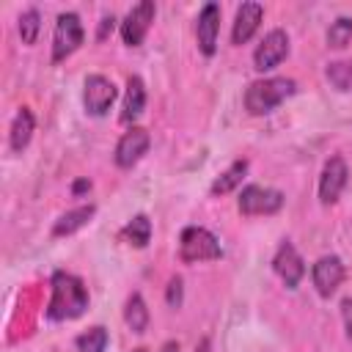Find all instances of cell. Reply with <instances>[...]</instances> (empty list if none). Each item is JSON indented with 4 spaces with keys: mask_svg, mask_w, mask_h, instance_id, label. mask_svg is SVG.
Masks as SVG:
<instances>
[{
    "mask_svg": "<svg viewBox=\"0 0 352 352\" xmlns=\"http://www.w3.org/2000/svg\"><path fill=\"white\" fill-rule=\"evenodd\" d=\"M52 294H50V305H47V316L55 322L63 319H77L85 308H88V292L82 286V280L72 272H52Z\"/></svg>",
    "mask_w": 352,
    "mask_h": 352,
    "instance_id": "obj_1",
    "label": "cell"
},
{
    "mask_svg": "<svg viewBox=\"0 0 352 352\" xmlns=\"http://www.w3.org/2000/svg\"><path fill=\"white\" fill-rule=\"evenodd\" d=\"M311 278H314V286H316V292H319L322 297L336 294V289H338L341 280H344V264H341V258H338V256H322V258L314 264Z\"/></svg>",
    "mask_w": 352,
    "mask_h": 352,
    "instance_id": "obj_13",
    "label": "cell"
},
{
    "mask_svg": "<svg viewBox=\"0 0 352 352\" xmlns=\"http://www.w3.org/2000/svg\"><path fill=\"white\" fill-rule=\"evenodd\" d=\"M82 102H85V110L91 116H104L110 110V104L116 102V85L102 74H91L85 80Z\"/></svg>",
    "mask_w": 352,
    "mask_h": 352,
    "instance_id": "obj_9",
    "label": "cell"
},
{
    "mask_svg": "<svg viewBox=\"0 0 352 352\" xmlns=\"http://www.w3.org/2000/svg\"><path fill=\"white\" fill-rule=\"evenodd\" d=\"M124 322L132 333H146V327H148V308L138 292L129 294V300L124 305Z\"/></svg>",
    "mask_w": 352,
    "mask_h": 352,
    "instance_id": "obj_19",
    "label": "cell"
},
{
    "mask_svg": "<svg viewBox=\"0 0 352 352\" xmlns=\"http://www.w3.org/2000/svg\"><path fill=\"white\" fill-rule=\"evenodd\" d=\"M272 270L286 283V289H297V283L305 275V261H302V256L297 253V248L292 242H280V248L272 258Z\"/></svg>",
    "mask_w": 352,
    "mask_h": 352,
    "instance_id": "obj_8",
    "label": "cell"
},
{
    "mask_svg": "<svg viewBox=\"0 0 352 352\" xmlns=\"http://www.w3.org/2000/svg\"><path fill=\"white\" fill-rule=\"evenodd\" d=\"M286 55H289V36L275 28V30H270V33L261 38V44L256 47V52H253V66H256V72H270V69H275Z\"/></svg>",
    "mask_w": 352,
    "mask_h": 352,
    "instance_id": "obj_7",
    "label": "cell"
},
{
    "mask_svg": "<svg viewBox=\"0 0 352 352\" xmlns=\"http://www.w3.org/2000/svg\"><path fill=\"white\" fill-rule=\"evenodd\" d=\"M33 129H36V118L28 107H19V113L14 116V124H11V132H8V143H11V151H22L30 138H33Z\"/></svg>",
    "mask_w": 352,
    "mask_h": 352,
    "instance_id": "obj_17",
    "label": "cell"
},
{
    "mask_svg": "<svg viewBox=\"0 0 352 352\" xmlns=\"http://www.w3.org/2000/svg\"><path fill=\"white\" fill-rule=\"evenodd\" d=\"M341 316H344V327H346V338L352 341V297H346L341 302Z\"/></svg>",
    "mask_w": 352,
    "mask_h": 352,
    "instance_id": "obj_26",
    "label": "cell"
},
{
    "mask_svg": "<svg viewBox=\"0 0 352 352\" xmlns=\"http://www.w3.org/2000/svg\"><path fill=\"white\" fill-rule=\"evenodd\" d=\"M182 297H184V286H182V278L176 275V278H170V283H168L165 300H168L170 308H179V305H182Z\"/></svg>",
    "mask_w": 352,
    "mask_h": 352,
    "instance_id": "obj_25",
    "label": "cell"
},
{
    "mask_svg": "<svg viewBox=\"0 0 352 352\" xmlns=\"http://www.w3.org/2000/svg\"><path fill=\"white\" fill-rule=\"evenodd\" d=\"M85 190H91V182H85V179L74 182V187H72V192H74V195H80V192H85Z\"/></svg>",
    "mask_w": 352,
    "mask_h": 352,
    "instance_id": "obj_28",
    "label": "cell"
},
{
    "mask_svg": "<svg viewBox=\"0 0 352 352\" xmlns=\"http://www.w3.org/2000/svg\"><path fill=\"white\" fill-rule=\"evenodd\" d=\"M146 107V85L140 77H129L126 80V96H124V107H121V121L132 124Z\"/></svg>",
    "mask_w": 352,
    "mask_h": 352,
    "instance_id": "obj_15",
    "label": "cell"
},
{
    "mask_svg": "<svg viewBox=\"0 0 352 352\" xmlns=\"http://www.w3.org/2000/svg\"><path fill=\"white\" fill-rule=\"evenodd\" d=\"M85 38V30H82V22L74 11H66V14H58L55 19V33H52V63H60L66 60Z\"/></svg>",
    "mask_w": 352,
    "mask_h": 352,
    "instance_id": "obj_4",
    "label": "cell"
},
{
    "mask_svg": "<svg viewBox=\"0 0 352 352\" xmlns=\"http://www.w3.org/2000/svg\"><path fill=\"white\" fill-rule=\"evenodd\" d=\"M346 176H349L346 162L341 157H330L324 162V168H322V176H319V201L322 204L338 201V195H341V190L346 184Z\"/></svg>",
    "mask_w": 352,
    "mask_h": 352,
    "instance_id": "obj_12",
    "label": "cell"
},
{
    "mask_svg": "<svg viewBox=\"0 0 352 352\" xmlns=\"http://www.w3.org/2000/svg\"><path fill=\"white\" fill-rule=\"evenodd\" d=\"M245 173H248V160H236L228 170H223V173L212 182V195H226V192H231L236 184H242Z\"/></svg>",
    "mask_w": 352,
    "mask_h": 352,
    "instance_id": "obj_20",
    "label": "cell"
},
{
    "mask_svg": "<svg viewBox=\"0 0 352 352\" xmlns=\"http://www.w3.org/2000/svg\"><path fill=\"white\" fill-rule=\"evenodd\" d=\"M154 14H157V6H154L151 0L138 3V6L126 14V19L121 22V38H124L126 47L143 44V38H146V33H148V28H151V22H154Z\"/></svg>",
    "mask_w": 352,
    "mask_h": 352,
    "instance_id": "obj_6",
    "label": "cell"
},
{
    "mask_svg": "<svg viewBox=\"0 0 352 352\" xmlns=\"http://www.w3.org/2000/svg\"><path fill=\"white\" fill-rule=\"evenodd\" d=\"M38 30H41V16L36 8L25 11L19 16V36H22V44H33L38 38Z\"/></svg>",
    "mask_w": 352,
    "mask_h": 352,
    "instance_id": "obj_24",
    "label": "cell"
},
{
    "mask_svg": "<svg viewBox=\"0 0 352 352\" xmlns=\"http://www.w3.org/2000/svg\"><path fill=\"white\" fill-rule=\"evenodd\" d=\"M239 212L253 217V214H275L280 206H283V192L280 190H272V187H258V184H248L242 192H239V201H236Z\"/></svg>",
    "mask_w": 352,
    "mask_h": 352,
    "instance_id": "obj_5",
    "label": "cell"
},
{
    "mask_svg": "<svg viewBox=\"0 0 352 352\" xmlns=\"http://www.w3.org/2000/svg\"><path fill=\"white\" fill-rule=\"evenodd\" d=\"M94 212H96V206H94V204H88V206H77V209H69L66 214H60V217L55 220V226H52V236H69V234L80 231L82 226H88V220L94 217Z\"/></svg>",
    "mask_w": 352,
    "mask_h": 352,
    "instance_id": "obj_16",
    "label": "cell"
},
{
    "mask_svg": "<svg viewBox=\"0 0 352 352\" xmlns=\"http://www.w3.org/2000/svg\"><path fill=\"white\" fill-rule=\"evenodd\" d=\"M261 16H264L261 3H242V6L236 8V19H234V28H231V41H234V44L250 41V36L258 30Z\"/></svg>",
    "mask_w": 352,
    "mask_h": 352,
    "instance_id": "obj_14",
    "label": "cell"
},
{
    "mask_svg": "<svg viewBox=\"0 0 352 352\" xmlns=\"http://www.w3.org/2000/svg\"><path fill=\"white\" fill-rule=\"evenodd\" d=\"M126 245H132V248H146L148 242H151V220L146 217V214H135L124 228H121V234H118Z\"/></svg>",
    "mask_w": 352,
    "mask_h": 352,
    "instance_id": "obj_18",
    "label": "cell"
},
{
    "mask_svg": "<svg viewBox=\"0 0 352 352\" xmlns=\"http://www.w3.org/2000/svg\"><path fill=\"white\" fill-rule=\"evenodd\" d=\"M349 41H352V19H349V16H338V19L330 25V30H327V44L336 47V50H341V47H346Z\"/></svg>",
    "mask_w": 352,
    "mask_h": 352,
    "instance_id": "obj_23",
    "label": "cell"
},
{
    "mask_svg": "<svg viewBox=\"0 0 352 352\" xmlns=\"http://www.w3.org/2000/svg\"><path fill=\"white\" fill-rule=\"evenodd\" d=\"M160 352H182V349H179V341H165Z\"/></svg>",
    "mask_w": 352,
    "mask_h": 352,
    "instance_id": "obj_29",
    "label": "cell"
},
{
    "mask_svg": "<svg viewBox=\"0 0 352 352\" xmlns=\"http://www.w3.org/2000/svg\"><path fill=\"white\" fill-rule=\"evenodd\" d=\"M324 74H327L333 88H338V91L352 88V60H333V63H327Z\"/></svg>",
    "mask_w": 352,
    "mask_h": 352,
    "instance_id": "obj_22",
    "label": "cell"
},
{
    "mask_svg": "<svg viewBox=\"0 0 352 352\" xmlns=\"http://www.w3.org/2000/svg\"><path fill=\"white\" fill-rule=\"evenodd\" d=\"M217 33H220V6L217 3H206L195 19V38H198V50L204 55H214L217 50Z\"/></svg>",
    "mask_w": 352,
    "mask_h": 352,
    "instance_id": "obj_11",
    "label": "cell"
},
{
    "mask_svg": "<svg viewBox=\"0 0 352 352\" xmlns=\"http://www.w3.org/2000/svg\"><path fill=\"white\" fill-rule=\"evenodd\" d=\"M113 22H116V16H113V14H110V16H102L99 30H96V38H99V41H104V38H107V33H113Z\"/></svg>",
    "mask_w": 352,
    "mask_h": 352,
    "instance_id": "obj_27",
    "label": "cell"
},
{
    "mask_svg": "<svg viewBox=\"0 0 352 352\" xmlns=\"http://www.w3.org/2000/svg\"><path fill=\"white\" fill-rule=\"evenodd\" d=\"M294 80L289 77H267V80H256L248 85L245 91V107L253 116H264L270 110H275L280 102H286L294 94Z\"/></svg>",
    "mask_w": 352,
    "mask_h": 352,
    "instance_id": "obj_2",
    "label": "cell"
},
{
    "mask_svg": "<svg viewBox=\"0 0 352 352\" xmlns=\"http://www.w3.org/2000/svg\"><path fill=\"white\" fill-rule=\"evenodd\" d=\"M148 143H151V138H148L146 129H140V126L126 129L121 135V140L116 143V154H113L116 157V165L118 168H132L148 151Z\"/></svg>",
    "mask_w": 352,
    "mask_h": 352,
    "instance_id": "obj_10",
    "label": "cell"
},
{
    "mask_svg": "<svg viewBox=\"0 0 352 352\" xmlns=\"http://www.w3.org/2000/svg\"><path fill=\"white\" fill-rule=\"evenodd\" d=\"M107 338H110L107 330L102 324H96V327L85 330L82 336H77L74 346H77V352H104L107 349Z\"/></svg>",
    "mask_w": 352,
    "mask_h": 352,
    "instance_id": "obj_21",
    "label": "cell"
},
{
    "mask_svg": "<svg viewBox=\"0 0 352 352\" xmlns=\"http://www.w3.org/2000/svg\"><path fill=\"white\" fill-rule=\"evenodd\" d=\"M132 352H148V349H146V346H138V349H132Z\"/></svg>",
    "mask_w": 352,
    "mask_h": 352,
    "instance_id": "obj_30",
    "label": "cell"
},
{
    "mask_svg": "<svg viewBox=\"0 0 352 352\" xmlns=\"http://www.w3.org/2000/svg\"><path fill=\"white\" fill-rule=\"evenodd\" d=\"M179 256L182 261H212L223 256V248L212 231L201 226H187L179 239Z\"/></svg>",
    "mask_w": 352,
    "mask_h": 352,
    "instance_id": "obj_3",
    "label": "cell"
}]
</instances>
